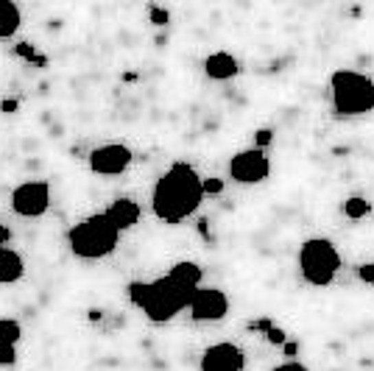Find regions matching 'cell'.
Returning <instances> with one entry per match:
<instances>
[{"label":"cell","mask_w":374,"mask_h":371,"mask_svg":"<svg viewBox=\"0 0 374 371\" xmlns=\"http://www.w3.org/2000/svg\"><path fill=\"white\" fill-rule=\"evenodd\" d=\"M252 329H266V333H268V329H271V321H268V318H263V321H255V324H252Z\"/></svg>","instance_id":"f546056e"},{"label":"cell","mask_w":374,"mask_h":371,"mask_svg":"<svg viewBox=\"0 0 374 371\" xmlns=\"http://www.w3.org/2000/svg\"><path fill=\"white\" fill-rule=\"evenodd\" d=\"M148 291H151V282H132V285H129V299H132V304L143 307L145 299H148Z\"/></svg>","instance_id":"ac0fdd59"},{"label":"cell","mask_w":374,"mask_h":371,"mask_svg":"<svg viewBox=\"0 0 374 371\" xmlns=\"http://www.w3.org/2000/svg\"><path fill=\"white\" fill-rule=\"evenodd\" d=\"M51 187L48 182H23L12 193V210L23 218H39L48 213Z\"/></svg>","instance_id":"8992f818"},{"label":"cell","mask_w":374,"mask_h":371,"mask_svg":"<svg viewBox=\"0 0 374 371\" xmlns=\"http://www.w3.org/2000/svg\"><path fill=\"white\" fill-rule=\"evenodd\" d=\"M201 198H204L201 176L190 168V165L176 162L156 179L151 204H154V215L159 221L176 226L198 210Z\"/></svg>","instance_id":"6da1fadb"},{"label":"cell","mask_w":374,"mask_h":371,"mask_svg":"<svg viewBox=\"0 0 374 371\" xmlns=\"http://www.w3.org/2000/svg\"><path fill=\"white\" fill-rule=\"evenodd\" d=\"M369 213H371V204H369L363 195H352V198L344 201V215L352 218V221H360V218H366Z\"/></svg>","instance_id":"e0dca14e"},{"label":"cell","mask_w":374,"mask_h":371,"mask_svg":"<svg viewBox=\"0 0 374 371\" xmlns=\"http://www.w3.org/2000/svg\"><path fill=\"white\" fill-rule=\"evenodd\" d=\"M174 282H179L182 287H187V291H196V287L201 285V268L196 265V263H176L174 268H171V274H168Z\"/></svg>","instance_id":"5bb4252c"},{"label":"cell","mask_w":374,"mask_h":371,"mask_svg":"<svg viewBox=\"0 0 374 371\" xmlns=\"http://www.w3.org/2000/svg\"><path fill=\"white\" fill-rule=\"evenodd\" d=\"M9 237H12V232H9V229H6L3 224H0V249H3V243H6Z\"/></svg>","instance_id":"f1b7e54d"},{"label":"cell","mask_w":374,"mask_h":371,"mask_svg":"<svg viewBox=\"0 0 374 371\" xmlns=\"http://www.w3.org/2000/svg\"><path fill=\"white\" fill-rule=\"evenodd\" d=\"M237 59L232 56V53H226V51H218V53H210L204 59V73L210 75V78H215V81H226V78H232V75H237Z\"/></svg>","instance_id":"7c38bea8"},{"label":"cell","mask_w":374,"mask_h":371,"mask_svg":"<svg viewBox=\"0 0 374 371\" xmlns=\"http://www.w3.org/2000/svg\"><path fill=\"white\" fill-rule=\"evenodd\" d=\"M243 352L232 344H215L204 352L201 357V371H243Z\"/></svg>","instance_id":"30bf717a"},{"label":"cell","mask_w":374,"mask_h":371,"mask_svg":"<svg viewBox=\"0 0 374 371\" xmlns=\"http://www.w3.org/2000/svg\"><path fill=\"white\" fill-rule=\"evenodd\" d=\"M148 20H151L154 25H168L171 14H168V9H159V6H151V9H148Z\"/></svg>","instance_id":"ffe728a7"},{"label":"cell","mask_w":374,"mask_h":371,"mask_svg":"<svg viewBox=\"0 0 374 371\" xmlns=\"http://www.w3.org/2000/svg\"><path fill=\"white\" fill-rule=\"evenodd\" d=\"M341 268V254L327 237H313L299 249V271L307 285L327 287Z\"/></svg>","instance_id":"277c9868"},{"label":"cell","mask_w":374,"mask_h":371,"mask_svg":"<svg viewBox=\"0 0 374 371\" xmlns=\"http://www.w3.org/2000/svg\"><path fill=\"white\" fill-rule=\"evenodd\" d=\"M271 140H274V132H271V129H260V132H257V137H255L257 148H266V145H271Z\"/></svg>","instance_id":"cb8c5ba5"},{"label":"cell","mask_w":374,"mask_h":371,"mask_svg":"<svg viewBox=\"0 0 374 371\" xmlns=\"http://www.w3.org/2000/svg\"><path fill=\"white\" fill-rule=\"evenodd\" d=\"M20 109V104L17 101H0V112H6V115H14Z\"/></svg>","instance_id":"4316f807"},{"label":"cell","mask_w":374,"mask_h":371,"mask_svg":"<svg viewBox=\"0 0 374 371\" xmlns=\"http://www.w3.org/2000/svg\"><path fill=\"white\" fill-rule=\"evenodd\" d=\"M117 237H120V229L106 218V213H98V215H90L81 224H75L67 235V243H70V252L75 257L98 260L115 249Z\"/></svg>","instance_id":"7a4b0ae2"},{"label":"cell","mask_w":374,"mask_h":371,"mask_svg":"<svg viewBox=\"0 0 374 371\" xmlns=\"http://www.w3.org/2000/svg\"><path fill=\"white\" fill-rule=\"evenodd\" d=\"M201 187H204V195H221V193H224V182H221L218 176L201 179Z\"/></svg>","instance_id":"d6986e66"},{"label":"cell","mask_w":374,"mask_h":371,"mask_svg":"<svg viewBox=\"0 0 374 371\" xmlns=\"http://www.w3.org/2000/svg\"><path fill=\"white\" fill-rule=\"evenodd\" d=\"M266 338H268V344H274V346H285L288 344V338H285V333L279 326H271L268 333H266Z\"/></svg>","instance_id":"7402d4cb"},{"label":"cell","mask_w":374,"mask_h":371,"mask_svg":"<svg viewBox=\"0 0 374 371\" xmlns=\"http://www.w3.org/2000/svg\"><path fill=\"white\" fill-rule=\"evenodd\" d=\"M187 307L196 321H221L229 313V299L218 287H196Z\"/></svg>","instance_id":"ba28073f"},{"label":"cell","mask_w":374,"mask_h":371,"mask_svg":"<svg viewBox=\"0 0 374 371\" xmlns=\"http://www.w3.org/2000/svg\"><path fill=\"white\" fill-rule=\"evenodd\" d=\"M106 218L123 232V229H132L137 221H140V207L132 201V198H115L106 210Z\"/></svg>","instance_id":"8fae6325"},{"label":"cell","mask_w":374,"mask_h":371,"mask_svg":"<svg viewBox=\"0 0 374 371\" xmlns=\"http://www.w3.org/2000/svg\"><path fill=\"white\" fill-rule=\"evenodd\" d=\"M14 51H17V56H23V59H31V62L36 59V53H34V45H31V43H20Z\"/></svg>","instance_id":"d4e9b609"},{"label":"cell","mask_w":374,"mask_h":371,"mask_svg":"<svg viewBox=\"0 0 374 371\" xmlns=\"http://www.w3.org/2000/svg\"><path fill=\"white\" fill-rule=\"evenodd\" d=\"M129 165H132V151L120 143L101 145L90 154V168H93V173H101V176H117L126 171Z\"/></svg>","instance_id":"9c48e42d"},{"label":"cell","mask_w":374,"mask_h":371,"mask_svg":"<svg viewBox=\"0 0 374 371\" xmlns=\"http://www.w3.org/2000/svg\"><path fill=\"white\" fill-rule=\"evenodd\" d=\"M274 371H307V366H302V363H296V360H290V363H282V366H277Z\"/></svg>","instance_id":"484cf974"},{"label":"cell","mask_w":374,"mask_h":371,"mask_svg":"<svg viewBox=\"0 0 374 371\" xmlns=\"http://www.w3.org/2000/svg\"><path fill=\"white\" fill-rule=\"evenodd\" d=\"M358 276H360V282L374 285V263H363V265L358 268Z\"/></svg>","instance_id":"603a6c76"},{"label":"cell","mask_w":374,"mask_h":371,"mask_svg":"<svg viewBox=\"0 0 374 371\" xmlns=\"http://www.w3.org/2000/svg\"><path fill=\"white\" fill-rule=\"evenodd\" d=\"M268 173H271V162L260 148L240 151L229 159V176L240 184H257L268 179Z\"/></svg>","instance_id":"52a82bcc"},{"label":"cell","mask_w":374,"mask_h":371,"mask_svg":"<svg viewBox=\"0 0 374 371\" xmlns=\"http://www.w3.org/2000/svg\"><path fill=\"white\" fill-rule=\"evenodd\" d=\"M25 274V263L14 249H0V282L12 285Z\"/></svg>","instance_id":"4fadbf2b"},{"label":"cell","mask_w":374,"mask_h":371,"mask_svg":"<svg viewBox=\"0 0 374 371\" xmlns=\"http://www.w3.org/2000/svg\"><path fill=\"white\" fill-rule=\"evenodd\" d=\"M23 338V326L14 318H0V344L6 346H17V341Z\"/></svg>","instance_id":"2e32d148"},{"label":"cell","mask_w":374,"mask_h":371,"mask_svg":"<svg viewBox=\"0 0 374 371\" xmlns=\"http://www.w3.org/2000/svg\"><path fill=\"white\" fill-rule=\"evenodd\" d=\"M20 28V9L12 0H0V39L14 36Z\"/></svg>","instance_id":"9a60e30c"},{"label":"cell","mask_w":374,"mask_h":371,"mask_svg":"<svg viewBox=\"0 0 374 371\" xmlns=\"http://www.w3.org/2000/svg\"><path fill=\"white\" fill-rule=\"evenodd\" d=\"M14 360H17V352H14V346L0 344V366H14Z\"/></svg>","instance_id":"44dd1931"},{"label":"cell","mask_w":374,"mask_h":371,"mask_svg":"<svg viewBox=\"0 0 374 371\" xmlns=\"http://www.w3.org/2000/svg\"><path fill=\"white\" fill-rule=\"evenodd\" d=\"M190 296H193V291L182 287L171 276L154 279L151 282V291H148V299L143 304V313L148 315V321L165 324V321H171L179 310H185L190 304Z\"/></svg>","instance_id":"5b68a950"},{"label":"cell","mask_w":374,"mask_h":371,"mask_svg":"<svg viewBox=\"0 0 374 371\" xmlns=\"http://www.w3.org/2000/svg\"><path fill=\"white\" fill-rule=\"evenodd\" d=\"M332 106L338 115L358 117L374 109V81L355 70H336L329 78Z\"/></svg>","instance_id":"3957f363"},{"label":"cell","mask_w":374,"mask_h":371,"mask_svg":"<svg viewBox=\"0 0 374 371\" xmlns=\"http://www.w3.org/2000/svg\"><path fill=\"white\" fill-rule=\"evenodd\" d=\"M282 349H285V355H288V357H294V355L299 352V344H294V341H288V344H285Z\"/></svg>","instance_id":"83f0119b"}]
</instances>
